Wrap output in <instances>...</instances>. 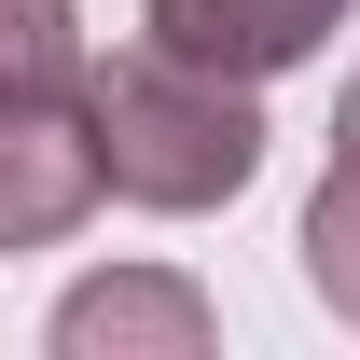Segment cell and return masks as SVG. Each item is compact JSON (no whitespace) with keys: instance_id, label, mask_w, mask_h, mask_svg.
I'll list each match as a JSON object with an SVG mask.
<instances>
[{"instance_id":"cell-2","label":"cell","mask_w":360,"mask_h":360,"mask_svg":"<svg viewBox=\"0 0 360 360\" xmlns=\"http://www.w3.org/2000/svg\"><path fill=\"white\" fill-rule=\"evenodd\" d=\"M97 208L84 97H0V250H56Z\"/></svg>"},{"instance_id":"cell-6","label":"cell","mask_w":360,"mask_h":360,"mask_svg":"<svg viewBox=\"0 0 360 360\" xmlns=\"http://www.w3.org/2000/svg\"><path fill=\"white\" fill-rule=\"evenodd\" d=\"M305 291L360 333V153H333V180L305 194Z\"/></svg>"},{"instance_id":"cell-1","label":"cell","mask_w":360,"mask_h":360,"mask_svg":"<svg viewBox=\"0 0 360 360\" xmlns=\"http://www.w3.org/2000/svg\"><path fill=\"white\" fill-rule=\"evenodd\" d=\"M84 139H97V194H125L153 222L236 208L264 180V97L167 56V42H125V56L84 70Z\"/></svg>"},{"instance_id":"cell-3","label":"cell","mask_w":360,"mask_h":360,"mask_svg":"<svg viewBox=\"0 0 360 360\" xmlns=\"http://www.w3.org/2000/svg\"><path fill=\"white\" fill-rule=\"evenodd\" d=\"M333 14L347 0H139V28L194 70H222V84H277V70H305L333 42Z\"/></svg>"},{"instance_id":"cell-4","label":"cell","mask_w":360,"mask_h":360,"mask_svg":"<svg viewBox=\"0 0 360 360\" xmlns=\"http://www.w3.org/2000/svg\"><path fill=\"white\" fill-rule=\"evenodd\" d=\"M56 360H208V291L194 277H84L56 305Z\"/></svg>"},{"instance_id":"cell-7","label":"cell","mask_w":360,"mask_h":360,"mask_svg":"<svg viewBox=\"0 0 360 360\" xmlns=\"http://www.w3.org/2000/svg\"><path fill=\"white\" fill-rule=\"evenodd\" d=\"M333 153H360V84H347V97H333Z\"/></svg>"},{"instance_id":"cell-5","label":"cell","mask_w":360,"mask_h":360,"mask_svg":"<svg viewBox=\"0 0 360 360\" xmlns=\"http://www.w3.org/2000/svg\"><path fill=\"white\" fill-rule=\"evenodd\" d=\"M0 97H84V0H0Z\"/></svg>"}]
</instances>
